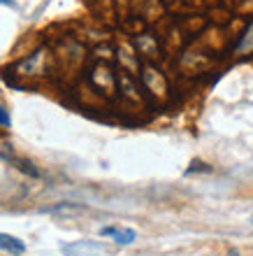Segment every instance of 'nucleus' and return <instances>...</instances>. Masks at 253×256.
Wrapping results in <instances>:
<instances>
[{
	"label": "nucleus",
	"instance_id": "f257e3e1",
	"mask_svg": "<svg viewBox=\"0 0 253 256\" xmlns=\"http://www.w3.org/2000/svg\"><path fill=\"white\" fill-rule=\"evenodd\" d=\"M102 238H112L116 244H133L137 240V233L133 228H123V226H105L100 230Z\"/></svg>",
	"mask_w": 253,
	"mask_h": 256
},
{
	"label": "nucleus",
	"instance_id": "f03ea898",
	"mask_svg": "<svg viewBox=\"0 0 253 256\" xmlns=\"http://www.w3.org/2000/svg\"><path fill=\"white\" fill-rule=\"evenodd\" d=\"M63 252H65L67 256H98V254H102L105 250H102V244L84 240V242L65 244V247H63Z\"/></svg>",
	"mask_w": 253,
	"mask_h": 256
},
{
	"label": "nucleus",
	"instance_id": "7ed1b4c3",
	"mask_svg": "<svg viewBox=\"0 0 253 256\" xmlns=\"http://www.w3.org/2000/svg\"><path fill=\"white\" fill-rule=\"evenodd\" d=\"M0 158H2V161H7V163H12L14 168H19L21 172H26V175H30V177H40V170L35 168L33 163L26 161V158H21V156H14L12 152H5V154L0 152Z\"/></svg>",
	"mask_w": 253,
	"mask_h": 256
},
{
	"label": "nucleus",
	"instance_id": "20e7f679",
	"mask_svg": "<svg viewBox=\"0 0 253 256\" xmlns=\"http://www.w3.org/2000/svg\"><path fill=\"white\" fill-rule=\"evenodd\" d=\"M0 250L7 252V254H14V256H21L26 252V244L21 242L19 238L14 236H7V233H0Z\"/></svg>",
	"mask_w": 253,
	"mask_h": 256
},
{
	"label": "nucleus",
	"instance_id": "39448f33",
	"mask_svg": "<svg viewBox=\"0 0 253 256\" xmlns=\"http://www.w3.org/2000/svg\"><path fill=\"white\" fill-rule=\"evenodd\" d=\"M0 126H2V128H9V126H12V116H9V112H7L2 105H0Z\"/></svg>",
	"mask_w": 253,
	"mask_h": 256
},
{
	"label": "nucleus",
	"instance_id": "423d86ee",
	"mask_svg": "<svg viewBox=\"0 0 253 256\" xmlns=\"http://www.w3.org/2000/svg\"><path fill=\"white\" fill-rule=\"evenodd\" d=\"M0 5H14V2H9V0H0Z\"/></svg>",
	"mask_w": 253,
	"mask_h": 256
},
{
	"label": "nucleus",
	"instance_id": "0eeeda50",
	"mask_svg": "<svg viewBox=\"0 0 253 256\" xmlns=\"http://www.w3.org/2000/svg\"><path fill=\"white\" fill-rule=\"evenodd\" d=\"M230 256H237V252H233V254H230Z\"/></svg>",
	"mask_w": 253,
	"mask_h": 256
}]
</instances>
